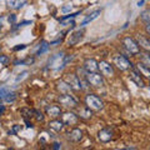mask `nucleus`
<instances>
[{
    "label": "nucleus",
    "instance_id": "1",
    "mask_svg": "<svg viewBox=\"0 0 150 150\" xmlns=\"http://www.w3.org/2000/svg\"><path fill=\"white\" fill-rule=\"evenodd\" d=\"M85 103H86V106L89 108V109L95 110V111L101 110L103 106H104L103 101L100 100V98H98L96 95H93V94H89V95H86Z\"/></svg>",
    "mask_w": 150,
    "mask_h": 150
},
{
    "label": "nucleus",
    "instance_id": "2",
    "mask_svg": "<svg viewBox=\"0 0 150 150\" xmlns=\"http://www.w3.org/2000/svg\"><path fill=\"white\" fill-rule=\"evenodd\" d=\"M123 45H124V48L126 49V51L130 54H138L139 53V45L138 43L135 41L133 38H124L123 39Z\"/></svg>",
    "mask_w": 150,
    "mask_h": 150
},
{
    "label": "nucleus",
    "instance_id": "3",
    "mask_svg": "<svg viewBox=\"0 0 150 150\" xmlns=\"http://www.w3.org/2000/svg\"><path fill=\"white\" fill-rule=\"evenodd\" d=\"M65 83L68 84V85L74 89V90H80L81 89V81L79 80V78L76 76V75L74 74H67L65 75Z\"/></svg>",
    "mask_w": 150,
    "mask_h": 150
},
{
    "label": "nucleus",
    "instance_id": "4",
    "mask_svg": "<svg viewBox=\"0 0 150 150\" xmlns=\"http://www.w3.org/2000/svg\"><path fill=\"white\" fill-rule=\"evenodd\" d=\"M86 80L88 83L93 86H101L104 84V80H103V76L98 73H88L86 75Z\"/></svg>",
    "mask_w": 150,
    "mask_h": 150
},
{
    "label": "nucleus",
    "instance_id": "5",
    "mask_svg": "<svg viewBox=\"0 0 150 150\" xmlns=\"http://www.w3.org/2000/svg\"><path fill=\"white\" fill-rule=\"evenodd\" d=\"M59 103L62 105L67 106V108L76 106V100H75L71 95H69V94H63V95H60L59 96Z\"/></svg>",
    "mask_w": 150,
    "mask_h": 150
},
{
    "label": "nucleus",
    "instance_id": "6",
    "mask_svg": "<svg viewBox=\"0 0 150 150\" xmlns=\"http://www.w3.org/2000/svg\"><path fill=\"white\" fill-rule=\"evenodd\" d=\"M98 68H99L101 75H104V76H111V75H114V70H112V67L108 63V62H100L98 63Z\"/></svg>",
    "mask_w": 150,
    "mask_h": 150
},
{
    "label": "nucleus",
    "instance_id": "7",
    "mask_svg": "<svg viewBox=\"0 0 150 150\" xmlns=\"http://www.w3.org/2000/svg\"><path fill=\"white\" fill-rule=\"evenodd\" d=\"M115 65L120 70H128L129 68H131V63L123 55H116L115 56Z\"/></svg>",
    "mask_w": 150,
    "mask_h": 150
},
{
    "label": "nucleus",
    "instance_id": "8",
    "mask_svg": "<svg viewBox=\"0 0 150 150\" xmlns=\"http://www.w3.org/2000/svg\"><path fill=\"white\" fill-rule=\"evenodd\" d=\"M62 121L67 125H74V124H76V121H78V116L75 115L74 112H65L62 116Z\"/></svg>",
    "mask_w": 150,
    "mask_h": 150
},
{
    "label": "nucleus",
    "instance_id": "9",
    "mask_svg": "<svg viewBox=\"0 0 150 150\" xmlns=\"http://www.w3.org/2000/svg\"><path fill=\"white\" fill-rule=\"evenodd\" d=\"M84 69L86 70L88 73H95L98 69V62L94 59H86L85 62H84Z\"/></svg>",
    "mask_w": 150,
    "mask_h": 150
},
{
    "label": "nucleus",
    "instance_id": "10",
    "mask_svg": "<svg viewBox=\"0 0 150 150\" xmlns=\"http://www.w3.org/2000/svg\"><path fill=\"white\" fill-rule=\"evenodd\" d=\"M83 34H84V31L83 30H76V31H74L71 35H70L69 38V40H68V45H75L76 43H79L80 41V39L83 38Z\"/></svg>",
    "mask_w": 150,
    "mask_h": 150
},
{
    "label": "nucleus",
    "instance_id": "11",
    "mask_svg": "<svg viewBox=\"0 0 150 150\" xmlns=\"http://www.w3.org/2000/svg\"><path fill=\"white\" fill-rule=\"evenodd\" d=\"M137 43H138V45L142 46L144 50L150 51V40L146 39L145 36H143V35H138V36H137Z\"/></svg>",
    "mask_w": 150,
    "mask_h": 150
},
{
    "label": "nucleus",
    "instance_id": "12",
    "mask_svg": "<svg viewBox=\"0 0 150 150\" xmlns=\"http://www.w3.org/2000/svg\"><path fill=\"white\" fill-rule=\"evenodd\" d=\"M46 114H48L50 118L56 119L60 115V108L58 105H51V106H49L48 109H46Z\"/></svg>",
    "mask_w": 150,
    "mask_h": 150
},
{
    "label": "nucleus",
    "instance_id": "13",
    "mask_svg": "<svg viewBox=\"0 0 150 150\" xmlns=\"http://www.w3.org/2000/svg\"><path fill=\"white\" fill-rule=\"evenodd\" d=\"M99 14H100V10H95L94 13H91L90 15H88L85 19H84V20L81 21V24H80V25H81V26H85L86 24H89V23H91L93 20H95V19L99 16Z\"/></svg>",
    "mask_w": 150,
    "mask_h": 150
},
{
    "label": "nucleus",
    "instance_id": "14",
    "mask_svg": "<svg viewBox=\"0 0 150 150\" xmlns=\"http://www.w3.org/2000/svg\"><path fill=\"white\" fill-rule=\"evenodd\" d=\"M137 69H138V71L143 75V76L150 79V69H149L148 67H145L143 63H139V64L137 65Z\"/></svg>",
    "mask_w": 150,
    "mask_h": 150
},
{
    "label": "nucleus",
    "instance_id": "15",
    "mask_svg": "<svg viewBox=\"0 0 150 150\" xmlns=\"http://www.w3.org/2000/svg\"><path fill=\"white\" fill-rule=\"evenodd\" d=\"M26 4L25 0H9V6L14 10H18V9L23 8Z\"/></svg>",
    "mask_w": 150,
    "mask_h": 150
},
{
    "label": "nucleus",
    "instance_id": "16",
    "mask_svg": "<svg viewBox=\"0 0 150 150\" xmlns=\"http://www.w3.org/2000/svg\"><path fill=\"white\" fill-rule=\"evenodd\" d=\"M83 137V133L80 129H73L71 133L69 134V138L73 140V142H80Z\"/></svg>",
    "mask_w": 150,
    "mask_h": 150
},
{
    "label": "nucleus",
    "instance_id": "17",
    "mask_svg": "<svg viewBox=\"0 0 150 150\" xmlns=\"http://www.w3.org/2000/svg\"><path fill=\"white\" fill-rule=\"evenodd\" d=\"M98 138H99V140H101V142H109V140L111 139V133L109 130H101L99 131V134H98Z\"/></svg>",
    "mask_w": 150,
    "mask_h": 150
},
{
    "label": "nucleus",
    "instance_id": "18",
    "mask_svg": "<svg viewBox=\"0 0 150 150\" xmlns=\"http://www.w3.org/2000/svg\"><path fill=\"white\" fill-rule=\"evenodd\" d=\"M49 126H50V129H53L55 131H60L63 129L64 123L63 121H60V120H53V121H50L49 123Z\"/></svg>",
    "mask_w": 150,
    "mask_h": 150
},
{
    "label": "nucleus",
    "instance_id": "19",
    "mask_svg": "<svg viewBox=\"0 0 150 150\" xmlns=\"http://www.w3.org/2000/svg\"><path fill=\"white\" fill-rule=\"evenodd\" d=\"M131 80H134L135 83H137L138 86H144V83L142 80V78H140V75L137 73V71H131V75H130Z\"/></svg>",
    "mask_w": 150,
    "mask_h": 150
},
{
    "label": "nucleus",
    "instance_id": "20",
    "mask_svg": "<svg viewBox=\"0 0 150 150\" xmlns=\"http://www.w3.org/2000/svg\"><path fill=\"white\" fill-rule=\"evenodd\" d=\"M79 115H80V118L83 119H90L91 118V111L89 108H85V109H80V111H79Z\"/></svg>",
    "mask_w": 150,
    "mask_h": 150
},
{
    "label": "nucleus",
    "instance_id": "21",
    "mask_svg": "<svg viewBox=\"0 0 150 150\" xmlns=\"http://www.w3.org/2000/svg\"><path fill=\"white\" fill-rule=\"evenodd\" d=\"M15 98H16V94L14 93V91H6L5 96H4V99H5L6 103H13L14 100H15Z\"/></svg>",
    "mask_w": 150,
    "mask_h": 150
},
{
    "label": "nucleus",
    "instance_id": "22",
    "mask_svg": "<svg viewBox=\"0 0 150 150\" xmlns=\"http://www.w3.org/2000/svg\"><path fill=\"white\" fill-rule=\"evenodd\" d=\"M48 49H49V44L46 43V41H43V43H41V45H40V49L38 50L36 54H38V55H41V54H44Z\"/></svg>",
    "mask_w": 150,
    "mask_h": 150
},
{
    "label": "nucleus",
    "instance_id": "23",
    "mask_svg": "<svg viewBox=\"0 0 150 150\" xmlns=\"http://www.w3.org/2000/svg\"><path fill=\"white\" fill-rule=\"evenodd\" d=\"M142 63L150 69V54H144L142 56Z\"/></svg>",
    "mask_w": 150,
    "mask_h": 150
},
{
    "label": "nucleus",
    "instance_id": "24",
    "mask_svg": "<svg viewBox=\"0 0 150 150\" xmlns=\"http://www.w3.org/2000/svg\"><path fill=\"white\" fill-rule=\"evenodd\" d=\"M58 88H59V90H62V91H64V93H65V90H70V89H71L67 83H64V81H60V83L58 84Z\"/></svg>",
    "mask_w": 150,
    "mask_h": 150
},
{
    "label": "nucleus",
    "instance_id": "25",
    "mask_svg": "<svg viewBox=\"0 0 150 150\" xmlns=\"http://www.w3.org/2000/svg\"><path fill=\"white\" fill-rule=\"evenodd\" d=\"M142 18H143V20H144V21H146L148 24H149V23H150V10L144 11V13H143V15H142Z\"/></svg>",
    "mask_w": 150,
    "mask_h": 150
},
{
    "label": "nucleus",
    "instance_id": "26",
    "mask_svg": "<svg viewBox=\"0 0 150 150\" xmlns=\"http://www.w3.org/2000/svg\"><path fill=\"white\" fill-rule=\"evenodd\" d=\"M0 63H1L3 65H6L9 63V58L6 55H0Z\"/></svg>",
    "mask_w": 150,
    "mask_h": 150
},
{
    "label": "nucleus",
    "instance_id": "27",
    "mask_svg": "<svg viewBox=\"0 0 150 150\" xmlns=\"http://www.w3.org/2000/svg\"><path fill=\"white\" fill-rule=\"evenodd\" d=\"M6 91H8V90H6V88H4V86H0V99L5 96Z\"/></svg>",
    "mask_w": 150,
    "mask_h": 150
},
{
    "label": "nucleus",
    "instance_id": "28",
    "mask_svg": "<svg viewBox=\"0 0 150 150\" xmlns=\"http://www.w3.org/2000/svg\"><path fill=\"white\" fill-rule=\"evenodd\" d=\"M34 112H35V116H36V119L38 120H43L44 119V116H43V114H41V112H39V111H36V110H34Z\"/></svg>",
    "mask_w": 150,
    "mask_h": 150
},
{
    "label": "nucleus",
    "instance_id": "29",
    "mask_svg": "<svg viewBox=\"0 0 150 150\" xmlns=\"http://www.w3.org/2000/svg\"><path fill=\"white\" fill-rule=\"evenodd\" d=\"M15 20H16V16L14 15V14H11V15L9 16V23H15Z\"/></svg>",
    "mask_w": 150,
    "mask_h": 150
},
{
    "label": "nucleus",
    "instance_id": "30",
    "mask_svg": "<svg viewBox=\"0 0 150 150\" xmlns=\"http://www.w3.org/2000/svg\"><path fill=\"white\" fill-rule=\"evenodd\" d=\"M26 48V45H19V46H15V48H14V50H23V49H25Z\"/></svg>",
    "mask_w": 150,
    "mask_h": 150
},
{
    "label": "nucleus",
    "instance_id": "31",
    "mask_svg": "<svg viewBox=\"0 0 150 150\" xmlns=\"http://www.w3.org/2000/svg\"><path fill=\"white\" fill-rule=\"evenodd\" d=\"M68 10H71V6H70V5H68V6H64V8L62 9V11H63V13H67Z\"/></svg>",
    "mask_w": 150,
    "mask_h": 150
},
{
    "label": "nucleus",
    "instance_id": "32",
    "mask_svg": "<svg viewBox=\"0 0 150 150\" xmlns=\"http://www.w3.org/2000/svg\"><path fill=\"white\" fill-rule=\"evenodd\" d=\"M54 149H60L62 148V144H59V143H54V146H53Z\"/></svg>",
    "mask_w": 150,
    "mask_h": 150
},
{
    "label": "nucleus",
    "instance_id": "33",
    "mask_svg": "<svg viewBox=\"0 0 150 150\" xmlns=\"http://www.w3.org/2000/svg\"><path fill=\"white\" fill-rule=\"evenodd\" d=\"M145 29H146V33H148V34L150 35V23H149V24L146 25V28H145Z\"/></svg>",
    "mask_w": 150,
    "mask_h": 150
},
{
    "label": "nucleus",
    "instance_id": "34",
    "mask_svg": "<svg viewBox=\"0 0 150 150\" xmlns=\"http://www.w3.org/2000/svg\"><path fill=\"white\" fill-rule=\"evenodd\" d=\"M4 110H5V108H4L3 105H0V115H1L3 112H4Z\"/></svg>",
    "mask_w": 150,
    "mask_h": 150
},
{
    "label": "nucleus",
    "instance_id": "35",
    "mask_svg": "<svg viewBox=\"0 0 150 150\" xmlns=\"http://www.w3.org/2000/svg\"><path fill=\"white\" fill-rule=\"evenodd\" d=\"M19 129H20V128H19V125H15V126H14V133H16Z\"/></svg>",
    "mask_w": 150,
    "mask_h": 150
},
{
    "label": "nucleus",
    "instance_id": "36",
    "mask_svg": "<svg viewBox=\"0 0 150 150\" xmlns=\"http://www.w3.org/2000/svg\"><path fill=\"white\" fill-rule=\"evenodd\" d=\"M0 30H1V21H0Z\"/></svg>",
    "mask_w": 150,
    "mask_h": 150
}]
</instances>
